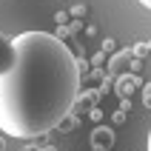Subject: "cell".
<instances>
[{
	"instance_id": "7a4b0ae2",
	"label": "cell",
	"mask_w": 151,
	"mask_h": 151,
	"mask_svg": "<svg viewBox=\"0 0 151 151\" xmlns=\"http://www.w3.org/2000/svg\"><path fill=\"white\" fill-rule=\"evenodd\" d=\"M12 63H14V46H12V40H9L6 34H0V74H3Z\"/></svg>"
},
{
	"instance_id": "3957f363",
	"label": "cell",
	"mask_w": 151,
	"mask_h": 151,
	"mask_svg": "<svg viewBox=\"0 0 151 151\" xmlns=\"http://www.w3.org/2000/svg\"><path fill=\"white\" fill-rule=\"evenodd\" d=\"M137 3H140V6H145V9L151 12V0H137Z\"/></svg>"
},
{
	"instance_id": "6da1fadb",
	"label": "cell",
	"mask_w": 151,
	"mask_h": 151,
	"mask_svg": "<svg viewBox=\"0 0 151 151\" xmlns=\"http://www.w3.org/2000/svg\"><path fill=\"white\" fill-rule=\"evenodd\" d=\"M14 63L0 74V131L17 140L49 134L71 114L80 66L66 43L49 32L12 37Z\"/></svg>"
},
{
	"instance_id": "277c9868",
	"label": "cell",
	"mask_w": 151,
	"mask_h": 151,
	"mask_svg": "<svg viewBox=\"0 0 151 151\" xmlns=\"http://www.w3.org/2000/svg\"><path fill=\"white\" fill-rule=\"evenodd\" d=\"M145 151H151V128H148V143H145Z\"/></svg>"
}]
</instances>
